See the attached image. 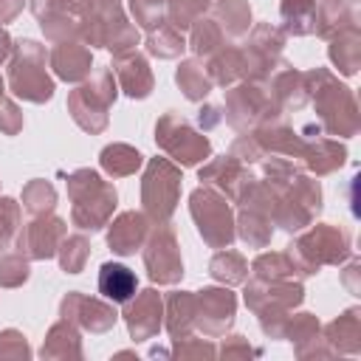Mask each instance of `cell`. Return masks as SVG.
<instances>
[{"label": "cell", "instance_id": "cell-31", "mask_svg": "<svg viewBox=\"0 0 361 361\" xmlns=\"http://www.w3.org/2000/svg\"><path fill=\"white\" fill-rule=\"evenodd\" d=\"M28 276V265L23 262V257H3L0 259V282L3 285H20Z\"/></svg>", "mask_w": 361, "mask_h": 361}, {"label": "cell", "instance_id": "cell-20", "mask_svg": "<svg viewBox=\"0 0 361 361\" xmlns=\"http://www.w3.org/2000/svg\"><path fill=\"white\" fill-rule=\"evenodd\" d=\"M282 17L288 20V31L310 34L316 31V0H282Z\"/></svg>", "mask_w": 361, "mask_h": 361}, {"label": "cell", "instance_id": "cell-28", "mask_svg": "<svg viewBox=\"0 0 361 361\" xmlns=\"http://www.w3.org/2000/svg\"><path fill=\"white\" fill-rule=\"evenodd\" d=\"M23 200H25V206H28L31 212H45V209L54 206V189H51L45 180H34V183L25 189Z\"/></svg>", "mask_w": 361, "mask_h": 361}, {"label": "cell", "instance_id": "cell-13", "mask_svg": "<svg viewBox=\"0 0 361 361\" xmlns=\"http://www.w3.org/2000/svg\"><path fill=\"white\" fill-rule=\"evenodd\" d=\"M62 234H65V226H62V220H37V223H31L28 228H25V234H23V245H25V251L34 257V259H45V257H51L54 251H56V245H59V240H62Z\"/></svg>", "mask_w": 361, "mask_h": 361}, {"label": "cell", "instance_id": "cell-36", "mask_svg": "<svg viewBox=\"0 0 361 361\" xmlns=\"http://www.w3.org/2000/svg\"><path fill=\"white\" fill-rule=\"evenodd\" d=\"M6 54H8V37H6L3 31H0V59H3Z\"/></svg>", "mask_w": 361, "mask_h": 361}, {"label": "cell", "instance_id": "cell-11", "mask_svg": "<svg viewBox=\"0 0 361 361\" xmlns=\"http://www.w3.org/2000/svg\"><path fill=\"white\" fill-rule=\"evenodd\" d=\"M62 316L65 319H76L82 327H87L93 333H102V330H107L116 322L113 307H107V305H102L96 299H85L79 293H71L62 302Z\"/></svg>", "mask_w": 361, "mask_h": 361}, {"label": "cell", "instance_id": "cell-9", "mask_svg": "<svg viewBox=\"0 0 361 361\" xmlns=\"http://www.w3.org/2000/svg\"><path fill=\"white\" fill-rule=\"evenodd\" d=\"M144 259H147V268H149V276L155 282H178L183 276V265H180V254H178V243H175V234L169 228H158L144 251Z\"/></svg>", "mask_w": 361, "mask_h": 361}, {"label": "cell", "instance_id": "cell-15", "mask_svg": "<svg viewBox=\"0 0 361 361\" xmlns=\"http://www.w3.org/2000/svg\"><path fill=\"white\" fill-rule=\"evenodd\" d=\"M144 231H147V220L135 212H127L113 223L107 243L116 254H135L141 240H144Z\"/></svg>", "mask_w": 361, "mask_h": 361}, {"label": "cell", "instance_id": "cell-4", "mask_svg": "<svg viewBox=\"0 0 361 361\" xmlns=\"http://www.w3.org/2000/svg\"><path fill=\"white\" fill-rule=\"evenodd\" d=\"M11 90L28 102H45L54 93V85L42 68V48H37L31 39L20 42V51L11 62Z\"/></svg>", "mask_w": 361, "mask_h": 361}, {"label": "cell", "instance_id": "cell-24", "mask_svg": "<svg viewBox=\"0 0 361 361\" xmlns=\"http://www.w3.org/2000/svg\"><path fill=\"white\" fill-rule=\"evenodd\" d=\"M178 85L183 87V93H186L189 99H200V96H206L209 87H212L209 76L203 73V68H200L197 62H183V65H180V71H178Z\"/></svg>", "mask_w": 361, "mask_h": 361}, {"label": "cell", "instance_id": "cell-3", "mask_svg": "<svg viewBox=\"0 0 361 361\" xmlns=\"http://www.w3.org/2000/svg\"><path fill=\"white\" fill-rule=\"evenodd\" d=\"M319 82L324 87H316V107L324 127L336 135H353L358 130V110L353 93L344 85L333 82V76L324 71H319Z\"/></svg>", "mask_w": 361, "mask_h": 361}, {"label": "cell", "instance_id": "cell-18", "mask_svg": "<svg viewBox=\"0 0 361 361\" xmlns=\"http://www.w3.org/2000/svg\"><path fill=\"white\" fill-rule=\"evenodd\" d=\"M327 341L338 350V353H358L361 350V322H358V310H347L344 316H338L330 327H327Z\"/></svg>", "mask_w": 361, "mask_h": 361}, {"label": "cell", "instance_id": "cell-5", "mask_svg": "<svg viewBox=\"0 0 361 361\" xmlns=\"http://www.w3.org/2000/svg\"><path fill=\"white\" fill-rule=\"evenodd\" d=\"M116 99V85H113V73L110 71H99L96 82L93 85H85L79 90H73L71 96V113L73 118L90 130V133H99L104 124H107V107L110 102Z\"/></svg>", "mask_w": 361, "mask_h": 361}, {"label": "cell", "instance_id": "cell-22", "mask_svg": "<svg viewBox=\"0 0 361 361\" xmlns=\"http://www.w3.org/2000/svg\"><path fill=\"white\" fill-rule=\"evenodd\" d=\"M192 324H195V299L189 293H175L169 299V333L175 338H183Z\"/></svg>", "mask_w": 361, "mask_h": 361}, {"label": "cell", "instance_id": "cell-14", "mask_svg": "<svg viewBox=\"0 0 361 361\" xmlns=\"http://www.w3.org/2000/svg\"><path fill=\"white\" fill-rule=\"evenodd\" d=\"M113 71L118 73V82H121V87H124L130 96H147V93H149L152 76H149L147 62H144L138 54H118Z\"/></svg>", "mask_w": 361, "mask_h": 361}, {"label": "cell", "instance_id": "cell-32", "mask_svg": "<svg viewBox=\"0 0 361 361\" xmlns=\"http://www.w3.org/2000/svg\"><path fill=\"white\" fill-rule=\"evenodd\" d=\"M203 25H197V31H195V48L200 51V54H209V51H214V45H217V39H220V31L209 23V20H200Z\"/></svg>", "mask_w": 361, "mask_h": 361}, {"label": "cell", "instance_id": "cell-26", "mask_svg": "<svg viewBox=\"0 0 361 361\" xmlns=\"http://www.w3.org/2000/svg\"><path fill=\"white\" fill-rule=\"evenodd\" d=\"M85 257H87V243L82 237H68L62 243V268L68 274H79V268L85 265Z\"/></svg>", "mask_w": 361, "mask_h": 361}, {"label": "cell", "instance_id": "cell-21", "mask_svg": "<svg viewBox=\"0 0 361 361\" xmlns=\"http://www.w3.org/2000/svg\"><path fill=\"white\" fill-rule=\"evenodd\" d=\"M102 166L110 175H130L141 166V155H138V149H133L127 144H113L102 152Z\"/></svg>", "mask_w": 361, "mask_h": 361}, {"label": "cell", "instance_id": "cell-33", "mask_svg": "<svg viewBox=\"0 0 361 361\" xmlns=\"http://www.w3.org/2000/svg\"><path fill=\"white\" fill-rule=\"evenodd\" d=\"M17 228V206L14 200H0V245L14 234Z\"/></svg>", "mask_w": 361, "mask_h": 361}, {"label": "cell", "instance_id": "cell-17", "mask_svg": "<svg viewBox=\"0 0 361 361\" xmlns=\"http://www.w3.org/2000/svg\"><path fill=\"white\" fill-rule=\"evenodd\" d=\"M51 62H54L56 73H59L62 79H71V82H76V79H82V76L90 73V54H87L82 45H73V42L59 45V48L54 51Z\"/></svg>", "mask_w": 361, "mask_h": 361}, {"label": "cell", "instance_id": "cell-7", "mask_svg": "<svg viewBox=\"0 0 361 361\" xmlns=\"http://www.w3.org/2000/svg\"><path fill=\"white\" fill-rule=\"evenodd\" d=\"M192 217L197 220V228L203 240L214 248L228 245L234 231H231V212L223 197H217L212 189H197L192 195Z\"/></svg>", "mask_w": 361, "mask_h": 361}, {"label": "cell", "instance_id": "cell-30", "mask_svg": "<svg viewBox=\"0 0 361 361\" xmlns=\"http://www.w3.org/2000/svg\"><path fill=\"white\" fill-rule=\"evenodd\" d=\"M271 237V228L265 226V220L251 212V214H243V240L251 243V245H265Z\"/></svg>", "mask_w": 361, "mask_h": 361}, {"label": "cell", "instance_id": "cell-12", "mask_svg": "<svg viewBox=\"0 0 361 361\" xmlns=\"http://www.w3.org/2000/svg\"><path fill=\"white\" fill-rule=\"evenodd\" d=\"M127 327L133 333L135 341L149 338L152 333H158L161 327V299L155 290H144L130 307H127Z\"/></svg>", "mask_w": 361, "mask_h": 361}, {"label": "cell", "instance_id": "cell-8", "mask_svg": "<svg viewBox=\"0 0 361 361\" xmlns=\"http://www.w3.org/2000/svg\"><path fill=\"white\" fill-rule=\"evenodd\" d=\"M155 133H158L155 138L161 141V147L180 164H197L203 155H209V141L197 135L195 130H189L183 118L178 116H164Z\"/></svg>", "mask_w": 361, "mask_h": 361}, {"label": "cell", "instance_id": "cell-1", "mask_svg": "<svg viewBox=\"0 0 361 361\" xmlns=\"http://www.w3.org/2000/svg\"><path fill=\"white\" fill-rule=\"evenodd\" d=\"M71 195H73V220L82 228H102L104 220L110 217L113 206H116V192L113 186H107L96 172L90 169H79L71 175L68 180Z\"/></svg>", "mask_w": 361, "mask_h": 361}, {"label": "cell", "instance_id": "cell-34", "mask_svg": "<svg viewBox=\"0 0 361 361\" xmlns=\"http://www.w3.org/2000/svg\"><path fill=\"white\" fill-rule=\"evenodd\" d=\"M0 355H28V347H25L23 336L14 333V330L3 333L0 336Z\"/></svg>", "mask_w": 361, "mask_h": 361}, {"label": "cell", "instance_id": "cell-16", "mask_svg": "<svg viewBox=\"0 0 361 361\" xmlns=\"http://www.w3.org/2000/svg\"><path fill=\"white\" fill-rule=\"evenodd\" d=\"M99 290L113 302H127L135 293V274L118 262H104L99 271Z\"/></svg>", "mask_w": 361, "mask_h": 361}, {"label": "cell", "instance_id": "cell-19", "mask_svg": "<svg viewBox=\"0 0 361 361\" xmlns=\"http://www.w3.org/2000/svg\"><path fill=\"white\" fill-rule=\"evenodd\" d=\"M333 62L338 65L341 73H355L358 71V56H361V45H358V28L355 25H344L338 28V37L330 48Z\"/></svg>", "mask_w": 361, "mask_h": 361}, {"label": "cell", "instance_id": "cell-2", "mask_svg": "<svg viewBox=\"0 0 361 361\" xmlns=\"http://www.w3.org/2000/svg\"><path fill=\"white\" fill-rule=\"evenodd\" d=\"M350 254V237L333 226H316L296 245H290V262L302 274L319 271L322 262H341Z\"/></svg>", "mask_w": 361, "mask_h": 361}, {"label": "cell", "instance_id": "cell-10", "mask_svg": "<svg viewBox=\"0 0 361 361\" xmlns=\"http://www.w3.org/2000/svg\"><path fill=\"white\" fill-rule=\"evenodd\" d=\"M197 310H195V322L203 327V333L209 336H217L223 333L231 319H234V296L228 290H217V288H209V290H200V296L195 299Z\"/></svg>", "mask_w": 361, "mask_h": 361}, {"label": "cell", "instance_id": "cell-35", "mask_svg": "<svg viewBox=\"0 0 361 361\" xmlns=\"http://www.w3.org/2000/svg\"><path fill=\"white\" fill-rule=\"evenodd\" d=\"M23 8V0H0V23H8Z\"/></svg>", "mask_w": 361, "mask_h": 361}, {"label": "cell", "instance_id": "cell-29", "mask_svg": "<svg viewBox=\"0 0 361 361\" xmlns=\"http://www.w3.org/2000/svg\"><path fill=\"white\" fill-rule=\"evenodd\" d=\"M217 11H220V17L228 20V25H231L234 34H240V31L248 28V17L251 14H248V6L243 0H226V3L217 6Z\"/></svg>", "mask_w": 361, "mask_h": 361}, {"label": "cell", "instance_id": "cell-23", "mask_svg": "<svg viewBox=\"0 0 361 361\" xmlns=\"http://www.w3.org/2000/svg\"><path fill=\"white\" fill-rule=\"evenodd\" d=\"M68 353H71V355H82L76 330L62 322V324H56V327L51 330V338H48L45 347H42V355H68Z\"/></svg>", "mask_w": 361, "mask_h": 361}, {"label": "cell", "instance_id": "cell-27", "mask_svg": "<svg viewBox=\"0 0 361 361\" xmlns=\"http://www.w3.org/2000/svg\"><path fill=\"white\" fill-rule=\"evenodd\" d=\"M180 48H183V37L172 28H164L155 37H149V51L158 56H175Z\"/></svg>", "mask_w": 361, "mask_h": 361}, {"label": "cell", "instance_id": "cell-25", "mask_svg": "<svg viewBox=\"0 0 361 361\" xmlns=\"http://www.w3.org/2000/svg\"><path fill=\"white\" fill-rule=\"evenodd\" d=\"M245 262H243V257L240 254H231V251H226V254H217L214 259H212V276L214 279H223V282H243L245 279Z\"/></svg>", "mask_w": 361, "mask_h": 361}, {"label": "cell", "instance_id": "cell-6", "mask_svg": "<svg viewBox=\"0 0 361 361\" xmlns=\"http://www.w3.org/2000/svg\"><path fill=\"white\" fill-rule=\"evenodd\" d=\"M178 189H180V175L178 169L164 161V158H155L144 175V186H141V197H144V209L147 214L158 217V220H166L178 203Z\"/></svg>", "mask_w": 361, "mask_h": 361}]
</instances>
